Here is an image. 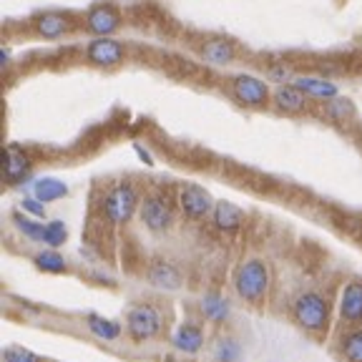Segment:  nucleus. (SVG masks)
<instances>
[{
  "instance_id": "nucleus-1",
  "label": "nucleus",
  "mask_w": 362,
  "mask_h": 362,
  "mask_svg": "<svg viewBox=\"0 0 362 362\" xmlns=\"http://www.w3.org/2000/svg\"><path fill=\"white\" fill-rule=\"evenodd\" d=\"M294 322L310 334H322L329 327V302L320 292L300 294L292 305Z\"/></svg>"
},
{
  "instance_id": "nucleus-2",
  "label": "nucleus",
  "mask_w": 362,
  "mask_h": 362,
  "mask_svg": "<svg viewBox=\"0 0 362 362\" xmlns=\"http://www.w3.org/2000/svg\"><path fill=\"white\" fill-rule=\"evenodd\" d=\"M234 287H237L239 297L252 302V305L264 300L267 289H269V269L264 262L247 259L244 264H239L234 272Z\"/></svg>"
},
{
  "instance_id": "nucleus-3",
  "label": "nucleus",
  "mask_w": 362,
  "mask_h": 362,
  "mask_svg": "<svg viewBox=\"0 0 362 362\" xmlns=\"http://www.w3.org/2000/svg\"><path fill=\"white\" fill-rule=\"evenodd\" d=\"M161 332V312L153 305H134L126 315V334H129L134 342H144V339H151Z\"/></svg>"
},
{
  "instance_id": "nucleus-4",
  "label": "nucleus",
  "mask_w": 362,
  "mask_h": 362,
  "mask_svg": "<svg viewBox=\"0 0 362 362\" xmlns=\"http://www.w3.org/2000/svg\"><path fill=\"white\" fill-rule=\"evenodd\" d=\"M136 206H139V197L129 184H121V187L111 189L103 199V214L111 224H126V221L134 216Z\"/></svg>"
},
{
  "instance_id": "nucleus-5",
  "label": "nucleus",
  "mask_w": 362,
  "mask_h": 362,
  "mask_svg": "<svg viewBox=\"0 0 362 362\" xmlns=\"http://www.w3.org/2000/svg\"><path fill=\"white\" fill-rule=\"evenodd\" d=\"M179 206L189 219H204L209 211H214V199L206 189L189 184L179 192Z\"/></svg>"
},
{
  "instance_id": "nucleus-6",
  "label": "nucleus",
  "mask_w": 362,
  "mask_h": 362,
  "mask_svg": "<svg viewBox=\"0 0 362 362\" xmlns=\"http://www.w3.org/2000/svg\"><path fill=\"white\" fill-rule=\"evenodd\" d=\"M141 221L151 232H166L174 221V211L161 197H146L141 202Z\"/></svg>"
},
{
  "instance_id": "nucleus-7",
  "label": "nucleus",
  "mask_w": 362,
  "mask_h": 362,
  "mask_svg": "<svg viewBox=\"0 0 362 362\" xmlns=\"http://www.w3.org/2000/svg\"><path fill=\"white\" fill-rule=\"evenodd\" d=\"M232 90L244 106H264L269 98L267 83L257 76H237L232 81Z\"/></svg>"
},
{
  "instance_id": "nucleus-8",
  "label": "nucleus",
  "mask_w": 362,
  "mask_h": 362,
  "mask_svg": "<svg viewBox=\"0 0 362 362\" xmlns=\"http://www.w3.org/2000/svg\"><path fill=\"white\" fill-rule=\"evenodd\" d=\"M88 61L106 68L119 66L124 61V48H121V43L108 38V35H98L96 40L88 43Z\"/></svg>"
},
{
  "instance_id": "nucleus-9",
  "label": "nucleus",
  "mask_w": 362,
  "mask_h": 362,
  "mask_svg": "<svg viewBox=\"0 0 362 362\" xmlns=\"http://www.w3.org/2000/svg\"><path fill=\"white\" fill-rule=\"evenodd\" d=\"M86 25L93 35H111L119 30L121 16L113 6H96L86 16Z\"/></svg>"
},
{
  "instance_id": "nucleus-10",
  "label": "nucleus",
  "mask_w": 362,
  "mask_h": 362,
  "mask_svg": "<svg viewBox=\"0 0 362 362\" xmlns=\"http://www.w3.org/2000/svg\"><path fill=\"white\" fill-rule=\"evenodd\" d=\"M339 315L347 325H362V282H350L342 289Z\"/></svg>"
},
{
  "instance_id": "nucleus-11",
  "label": "nucleus",
  "mask_w": 362,
  "mask_h": 362,
  "mask_svg": "<svg viewBox=\"0 0 362 362\" xmlns=\"http://www.w3.org/2000/svg\"><path fill=\"white\" fill-rule=\"evenodd\" d=\"M28 171H30V161L21 148L8 146L6 151H3V174H6V179L11 181V184L21 181Z\"/></svg>"
},
{
  "instance_id": "nucleus-12",
  "label": "nucleus",
  "mask_w": 362,
  "mask_h": 362,
  "mask_svg": "<svg viewBox=\"0 0 362 362\" xmlns=\"http://www.w3.org/2000/svg\"><path fill=\"white\" fill-rule=\"evenodd\" d=\"M148 282L158 289H179L181 287V274L174 264L158 259L148 267Z\"/></svg>"
},
{
  "instance_id": "nucleus-13",
  "label": "nucleus",
  "mask_w": 362,
  "mask_h": 362,
  "mask_svg": "<svg viewBox=\"0 0 362 362\" xmlns=\"http://www.w3.org/2000/svg\"><path fill=\"white\" fill-rule=\"evenodd\" d=\"M214 224L221 232H237L239 226L244 224V211L239 206H234L232 202H219L214 204Z\"/></svg>"
},
{
  "instance_id": "nucleus-14",
  "label": "nucleus",
  "mask_w": 362,
  "mask_h": 362,
  "mask_svg": "<svg viewBox=\"0 0 362 362\" xmlns=\"http://www.w3.org/2000/svg\"><path fill=\"white\" fill-rule=\"evenodd\" d=\"M292 86L305 93V96H315V98H334L337 96V86L332 81L317 78V76H297L292 81Z\"/></svg>"
},
{
  "instance_id": "nucleus-15",
  "label": "nucleus",
  "mask_w": 362,
  "mask_h": 362,
  "mask_svg": "<svg viewBox=\"0 0 362 362\" xmlns=\"http://www.w3.org/2000/svg\"><path fill=\"white\" fill-rule=\"evenodd\" d=\"M274 106L284 113H300L302 108L307 106L305 93H302L297 86H284L282 83V86H277V90H274Z\"/></svg>"
},
{
  "instance_id": "nucleus-16",
  "label": "nucleus",
  "mask_w": 362,
  "mask_h": 362,
  "mask_svg": "<svg viewBox=\"0 0 362 362\" xmlns=\"http://www.w3.org/2000/svg\"><path fill=\"white\" fill-rule=\"evenodd\" d=\"M202 345H204L202 327H197V325H192V322H184L179 329H176V334H174V347H176V350L194 355V352L202 350Z\"/></svg>"
},
{
  "instance_id": "nucleus-17",
  "label": "nucleus",
  "mask_w": 362,
  "mask_h": 362,
  "mask_svg": "<svg viewBox=\"0 0 362 362\" xmlns=\"http://www.w3.org/2000/svg\"><path fill=\"white\" fill-rule=\"evenodd\" d=\"M202 56L214 66H226L229 61H234V45L224 38H211L202 45Z\"/></svg>"
},
{
  "instance_id": "nucleus-18",
  "label": "nucleus",
  "mask_w": 362,
  "mask_h": 362,
  "mask_svg": "<svg viewBox=\"0 0 362 362\" xmlns=\"http://www.w3.org/2000/svg\"><path fill=\"white\" fill-rule=\"evenodd\" d=\"M35 30H38L43 38H61L68 30V18L61 13H43V16L35 21Z\"/></svg>"
},
{
  "instance_id": "nucleus-19",
  "label": "nucleus",
  "mask_w": 362,
  "mask_h": 362,
  "mask_svg": "<svg viewBox=\"0 0 362 362\" xmlns=\"http://www.w3.org/2000/svg\"><path fill=\"white\" fill-rule=\"evenodd\" d=\"M339 357L345 362H362V327H355L339 339Z\"/></svg>"
},
{
  "instance_id": "nucleus-20",
  "label": "nucleus",
  "mask_w": 362,
  "mask_h": 362,
  "mask_svg": "<svg viewBox=\"0 0 362 362\" xmlns=\"http://www.w3.org/2000/svg\"><path fill=\"white\" fill-rule=\"evenodd\" d=\"M33 192H35V199H40L43 204H48V202H56V199L66 197L68 189H66V184L58 181V179H40V181H35Z\"/></svg>"
},
{
  "instance_id": "nucleus-21",
  "label": "nucleus",
  "mask_w": 362,
  "mask_h": 362,
  "mask_svg": "<svg viewBox=\"0 0 362 362\" xmlns=\"http://www.w3.org/2000/svg\"><path fill=\"white\" fill-rule=\"evenodd\" d=\"M88 327H90V332L96 334V337L106 339V342H111V339H116L121 334L119 325L111 322V320H103V317H96V315L88 317Z\"/></svg>"
},
{
  "instance_id": "nucleus-22",
  "label": "nucleus",
  "mask_w": 362,
  "mask_h": 362,
  "mask_svg": "<svg viewBox=\"0 0 362 362\" xmlns=\"http://www.w3.org/2000/svg\"><path fill=\"white\" fill-rule=\"evenodd\" d=\"M35 267L43 272H51V274H61V272H66V259H63L58 252L48 249V252H40V255L35 257Z\"/></svg>"
},
{
  "instance_id": "nucleus-23",
  "label": "nucleus",
  "mask_w": 362,
  "mask_h": 362,
  "mask_svg": "<svg viewBox=\"0 0 362 362\" xmlns=\"http://www.w3.org/2000/svg\"><path fill=\"white\" fill-rule=\"evenodd\" d=\"M202 310H204V315L209 317V320H214V322H219V320H224V317L229 315V305H226V300H221L219 294L204 297Z\"/></svg>"
},
{
  "instance_id": "nucleus-24",
  "label": "nucleus",
  "mask_w": 362,
  "mask_h": 362,
  "mask_svg": "<svg viewBox=\"0 0 362 362\" xmlns=\"http://www.w3.org/2000/svg\"><path fill=\"white\" fill-rule=\"evenodd\" d=\"M13 221H16V226L28 239H33V242H43V234H45L43 224H38V221L28 219V216H23V214H13Z\"/></svg>"
},
{
  "instance_id": "nucleus-25",
  "label": "nucleus",
  "mask_w": 362,
  "mask_h": 362,
  "mask_svg": "<svg viewBox=\"0 0 362 362\" xmlns=\"http://www.w3.org/2000/svg\"><path fill=\"white\" fill-rule=\"evenodd\" d=\"M66 237H68V232L63 221H48V224H45L43 242L48 244V247H61V244L66 242Z\"/></svg>"
},
{
  "instance_id": "nucleus-26",
  "label": "nucleus",
  "mask_w": 362,
  "mask_h": 362,
  "mask_svg": "<svg viewBox=\"0 0 362 362\" xmlns=\"http://www.w3.org/2000/svg\"><path fill=\"white\" fill-rule=\"evenodd\" d=\"M327 113L332 116V119L345 121V119H352V116H355V108H352V103L347 101V98H334V101H329Z\"/></svg>"
},
{
  "instance_id": "nucleus-27",
  "label": "nucleus",
  "mask_w": 362,
  "mask_h": 362,
  "mask_svg": "<svg viewBox=\"0 0 362 362\" xmlns=\"http://www.w3.org/2000/svg\"><path fill=\"white\" fill-rule=\"evenodd\" d=\"M3 360L6 362H43L38 355L23 350V347H8V350L3 352Z\"/></svg>"
},
{
  "instance_id": "nucleus-28",
  "label": "nucleus",
  "mask_w": 362,
  "mask_h": 362,
  "mask_svg": "<svg viewBox=\"0 0 362 362\" xmlns=\"http://www.w3.org/2000/svg\"><path fill=\"white\" fill-rule=\"evenodd\" d=\"M23 209L30 211V214H35V216H43L45 214L43 202H40V199H25V202H23Z\"/></svg>"
},
{
  "instance_id": "nucleus-29",
  "label": "nucleus",
  "mask_w": 362,
  "mask_h": 362,
  "mask_svg": "<svg viewBox=\"0 0 362 362\" xmlns=\"http://www.w3.org/2000/svg\"><path fill=\"white\" fill-rule=\"evenodd\" d=\"M269 74L274 76V78H289V71H287V68H284V71H282V68H272Z\"/></svg>"
}]
</instances>
